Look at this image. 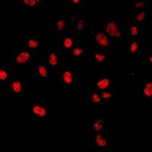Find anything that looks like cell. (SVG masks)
Instances as JSON below:
<instances>
[{
	"mask_svg": "<svg viewBox=\"0 0 152 152\" xmlns=\"http://www.w3.org/2000/svg\"><path fill=\"white\" fill-rule=\"evenodd\" d=\"M37 53L23 48H14L10 53V65L12 68L23 69L36 61Z\"/></svg>",
	"mask_w": 152,
	"mask_h": 152,
	"instance_id": "6da1fadb",
	"label": "cell"
},
{
	"mask_svg": "<svg viewBox=\"0 0 152 152\" xmlns=\"http://www.w3.org/2000/svg\"><path fill=\"white\" fill-rule=\"evenodd\" d=\"M103 30L113 40H121L126 37L124 24L119 18L108 20L104 24Z\"/></svg>",
	"mask_w": 152,
	"mask_h": 152,
	"instance_id": "7a4b0ae2",
	"label": "cell"
},
{
	"mask_svg": "<svg viewBox=\"0 0 152 152\" xmlns=\"http://www.w3.org/2000/svg\"><path fill=\"white\" fill-rule=\"evenodd\" d=\"M30 119L33 121H45L49 118V107L48 103L36 102L28 106Z\"/></svg>",
	"mask_w": 152,
	"mask_h": 152,
	"instance_id": "3957f363",
	"label": "cell"
},
{
	"mask_svg": "<svg viewBox=\"0 0 152 152\" xmlns=\"http://www.w3.org/2000/svg\"><path fill=\"white\" fill-rule=\"evenodd\" d=\"M59 74L58 84L61 86L70 87L77 83V75L72 66L60 65L58 71Z\"/></svg>",
	"mask_w": 152,
	"mask_h": 152,
	"instance_id": "277c9868",
	"label": "cell"
},
{
	"mask_svg": "<svg viewBox=\"0 0 152 152\" xmlns=\"http://www.w3.org/2000/svg\"><path fill=\"white\" fill-rule=\"evenodd\" d=\"M47 39L42 36H32L19 39V47L37 52L47 45Z\"/></svg>",
	"mask_w": 152,
	"mask_h": 152,
	"instance_id": "5b68a950",
	"label": "cell"
},
{
	"mask_svg": "<svg viewBox=\"0 0 152 152\" xmlns=\"http://www.w3.org/2000/svg\"><path fill=\"white\" fill-rule=\"evenodd\" d=\"M113 138L103 129L101 132L95 134L92 145L100 152H106L109 150L111 144L113 142Z\"/></svg>",
	"mask_w": 152,
	"mask_h": 152,
	"instance_id": "8992f818",
	"label": "cell"
},
{
	"mask_svg": "<svg viewBox=\"0 0 152 152\" xmlns=\"http://www.w3.org/2000/svg\"><path fill=\"white\" fill-rule=\"evenodd\" d=\"M37 63L34 68V73L37 80L43 85L48 84L50 68L48 66L45 57L37 56Z\"/></svg>",
	"mask_w": 152,
	"mask_h": 152,
	"instance_id": "52a82bcc",
	"label": "cell"
},
{
	"mask_svg": "<svg viewBox=\"0 0 152 152\" xmlns=\"http://www.w3.org/2000/svg\"><path fill=\"white\" fill-rule=\"evenodd\" d=\"M59 40L58 43V50L66 52V53L77 43L79 35L75 31H69L59 36Z\"/></svg>",
	"mask_w": 152,
	"mask_h": 152,
	"instance_id": "ba28073f",
	"label": "cell"
},
{
	"mask_svg": "<svg viewBox=\"0 0 152 152\" xmlns=\"http://www.w3.org/2000/svg\"><path fill=\"white\" fill-rule=\"evenodd\" d=\"M8 84L10 86V93L12 96L21 97L26 94L27 85L24 78L18 76H13Z\"/></svg>",
	"mask_w": 152,
	"mask_h": 152,
	"instance_id": "9c48e42d",
	"label": "cell"
},
{
	"mask_svg": "<svg viewBox=\"0 0 152 152\" xmlns=\"http://www.w3.org/2000/svg\"><path fill=\"white\" fill-rule=\"evenodd\" d=\"M142 44L141 40L129 38L128 42L124 45V51L123 56L124 57L133 58L135 56H142Z\"/></svg>",
	"mask_w": 152,
	"mask_h": 152,
	"instance_id": "30bf717a",
	"label": "cell"
},
{
	"mask_svg": "<svg viewBox=\"0 0 152 152\" xmlns=\"http://www.w3.org/2000/svg\"><path fill=\"white\" fill-rule=\"evenodd\" d=\"M93 39L98 47L109 52L112 48L113 40L102 29H97L93 31Z\"/></svg>",
	"mask_w": 152,
	"mask_h": 152,
	"instance_id": "8fae6325",
	"label": "cell"
},
{
	"mask_svg": "<svg viewBox=\"0 0 152 152\" xmlns=\"http://www.w3.org/2000/svg\"><path fill=\"white\" fill-rule=\"evenodd\" d=\"M124 24L125 28L126 35H128L129 38L141 40L144 25L137 24L132 19H125V24Z\"/></svg>",
	"mask_w": 152,
	"mask_h": 152,
	"instance_id": "7c38bea8",
	"label": "cell"
},
{
	"mask_svg": "<svg viewBox=\"0 0 152 152\" xmlns=\"http://www.w3.org/2000/svg\"><path fill=\"white\" fill-rule=\"evenodd\" d=\"M114 79L109 74H100L97 76L93 82V87L101 92L113 87Z\"/></svg>",
	"mask_w": 152,
	"mask_h": 152,
	"instance_id": "4fadbf2b",
	"label": "cell"
},
{
	"mask_svg": "<svg viewBox=\"0 0 152 152\" xmlns=\"http://www.w3.org/2000/svg\"><path fill=\"white\" fill-rule=\"evenodd\" d=\"M45 58L50 69H55L58 72L60 66V56L58 50L52 47L48 48L46 57Z\"/></svg>",
	"mask_w": 152,
	"mask_h": 152,
	"instance_id": "5bb4252c",
	"label": "cell"
},
{
	"mask_svg": "<svg viewBox=\"0 0 152 152\" xmlns=\"http://www.w3.org/2000/svg\"><path fill=\"white\" fill-rule=\"evenodd\" d=\"M87 103L90 105H97L103 104L104 102L101 96L100 91L96 90L93 87H86V88Z\"/></svg>",
	"mask_w": 152,
	"mask_h": 152,
	"instance_id": "9a60e30c",
	"label": "cell"
},
{
	"mask_svg": "<svg viewBox=\"0 0 152 152\" xmlns=\"http://www.w3.org/2000/svg\"><path fill=\"white\" fill-rule=\"evenodd\" d=\"M88 52L87 45L83 43H77L68 52V55L74 60L86 57Z\"/></svg>",
	"mask_w": 152,
	"mask_h": 152,
	"instance_id": "2e32d148",
	"label": "cell"
},
{
	"mask_svg": "<svg viewBox=\"0 0 152 152\" xmlns=\"http://www.w3.org/2000/svg\"><path fill=\"white\" fill-rule=\"evenodd\" d=\"M141 83L140 91L142 100L146 103H151L152 96V82L151 77H144Z\"/></svg>",
	"mask_w": 152,
	"mask_h": 152,
	"instance_id": "e0dca14e",
	"label": "cell"
},
{
	"mask_svg": "<svg viewBox=\"0 0 152 152\" xmlns=\"http://www.w3.org/2000/svg\"><path fill=\"white\" fill-rule=\"evenodd\" d=\"M91 57L96 65H101L109 60V52L97 47L91 52Z\"/></svg>",
	"mask_w": 152,
	"mask_h": 152,
	"instance_id": "ac0fdd59",
	"label": "cell"
},
{
	"mask_svg": "<svg viewBox=\"0 0 152 152\" xmlns=\"http://www.w3.org/2000/svg\"><path fill=\"white\" fill-rule=\"evenodd\" d=\"M47 3V1L42 0H22L19 2L20 5L27 10L42 8Z\"/></svg>",
	"mask_w": 152,
	"mask_h": 152,
	"instance_id": "d6986e66",
	"label": "cell"
},
{
	"mask_svg": "<svg viewBox=\"0 0 152 152\" xmlns=\"http://www.w3.org/2000/svg\"><path fill=\"white\" fill-rule=\"evenodd\" d=\"M12 77L11 69L7 65V63L2 64L1 62L0 65V83L4 85L8 84Z\"/></svg>",
	"mask_w": 152,
	"mask_h": 152,
	"instance_id": "ffe728a7",
	"label": "cell"
},
{
	"mask_svg": "<svg viewBox=\"0 0 152 152\" xmlns=\"http://www.w3.org/2000/svg\"><path fill=\"white\" fill-rule=\"evenodd\" d=\"M147 14L148 12L145 10H134L132 20L137 24L144 25L147 18Z\"/></svg>",
	"mask_w": 152,
	"mask_h": 152,
	"instance_id": "44dd1931",
	"label": "cell"
},
{
	"mask_svg": "<svg viewBox=\"0 0 152 152\" xmlns=\"http://www.w3.org/2000/svg\"><path fill=\"white\" fill-rule=\"evenodd\" d=\"M89 129L90 132L94 134L101 132L104 129L103 119L100 117L96 118L91 124H90Z\"/></svg>",
	"mask_w": 152,
	"mask_h": 152,
	"instance_id": "7402d4cb",
	"label": "cell"
},
{
	"mask_svg": "<svg viewBox=\"0 0 152 152\" xmlns=\"http://www.w3.org/2000/svg\"><path fill=\"white\" fill-rule=\"evenodd\" d=\"M102 98L104 102H112L114 100L115 91H114V88L112 87L108 90H104L100 92Z\"/></svg>",
	"mask_w": 152,
	"mask_h": 152,
	"instance_id": "603a6c76",
	"label": "cell"
},
{
	"mask_svg": "<svg viewBox=\"0 0 152 152\" xmlns=\"http://www.w3.org/2000/svg\"><path fill=\"white\" fill-rule=\"evenodd\" d=\"M75 30L77 34L81 35L85 30V20L83 18L77 17L75 23Z\"/></svg>",
	"mask_w": 152,
	"mask_h": 152,
	"instance_id": "cb8c5ba5",
	"label": "cell"
},
{
	"mask_svg": "<svg viewBox=\"0 0 152 152\" xmlns=\"http://www.w3.org/2000/svg\"><path fill=\"white\" fill-rule=\"evenodd\" d=\"M85 1L83 0H73L68 1V5L73 9H77L78 8H84Z\"/></svg>",
	"mask_w": 152,
	"mask_h": 152,
	"instance_id": "d4e9b609",
	"label": "cell"
},
{
	"mask_svg": "<svg viewBox=\"0 0 152 152\" xmlns=\"http://www.w3.org/2000/svg\"><path fill=\"white\" fill-rule=\"evenodd\" d=\"M134 8L135 10H140L143 8L145 5V2L144 1H134Z\"/></svg>",
	"mask_w": 152,
	"mask_h": 152,
	"instance_id": "484cf974",
	"label": "cell"
}]
</instances>
